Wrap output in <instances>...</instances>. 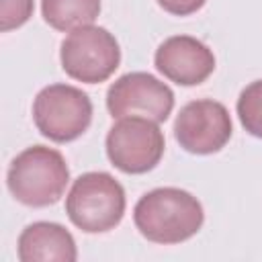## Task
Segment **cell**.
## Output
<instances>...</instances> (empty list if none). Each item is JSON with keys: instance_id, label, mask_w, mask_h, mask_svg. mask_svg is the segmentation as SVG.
<instances>
[{"instance_id": "cell-6", "label": "cell", "mask_w": 262, "mask_h": 262, "mask_svg": "<svg viewBox=\"0 0 262 262\" xmlns=\"http://www.w3.org/2000/svg\"><path fill=\"white\" fill-rule=\"evenodd\" d=\"M164 133L145 117H123L106 135V156L125 174H143L156 168L164 156Z\"/></svg>"}, {"instance_id": "cell-9", "label": "cell", "mask_w": 262, "mask_h": 262, "mask_svg": "<svg viewBox=\"0 0 262 262\" xmlns=\"http://www.w3.org/2000/svg\"><path fill=\"white\" fill-rule=\"evenodd\" d=\"M156 70L178 86L203 84L215 70L213 51L190 35H174L160 43L154 55Z\"/></svg>"}, {"instance_id": "cell-13", "label": "cell", "mask_w": 262, "mask_h": 262, "mask_svg": "<svg viewBox=\"0 0 262 262\" xmlns=\"http://www.w3.org/2000/svg\"><path fill=\"white\" fill-rule=\"evenodd\" d=\"M35 8V0H0V31L23 27Z\"/></svg>"}, {"instance_id": "cell-10", "label": "cell", "mask_w": 262, "mask_h": 262, "mask_svg": "<svg viewBox=\"0 0 262 262\" xmlns=\"http://www.w3.org/2000/svg\"><path fill=\"white\" fill-rule=\"evenodd\" d=\"M16 250L20 262H74L78 258L74 235L53 221L27 225L18 235Z\"/></svg>"}, {"instance_id": "cell-3", "label": "cell", "mask_w": 262, "mask_h": 262, "mask_svg": "<svg viewBox=\"0 0 262 262\" xmlns=\"http://www.w3.org/2000/svg\"><path fill=\"white\" fill-rule=\"evenodd\" d=\"M125 190L108 172L78 176L66 196L70 221L86 233H102L117 227L125 215Z\"/></svg>"}, {"instance_id": "cell-4", "label": "cell", "mask_w": 262, "mask_h": 262, "mask_svg": "<svg viewBox=\"0 0 262 262\" xmlns=\"http://www.w3.org/2000/svg\"><path fill=\"white\" fill-rule=\"evenodd\" d=\"M33 121L47 139L68 143L90 127L92 102L72 84H49L33 100Z\"/></svg>"}, {"instance_id": "cell-1", "label": "cell", "mask_w": 262, "mask_h": 262, "mask_svg": "<svg viewBox=\"0 0 262 262\" xmlns=\"http://www.w3.org/2000/svg\"><path fill=\"white\" fill-rule=\"evenodd\" d=\"M135 227L154 244H180L192 237L205 211L196 196L176 186H162L145 192L133 209Z\"/></svg>"}, {"instance_id": "cell-12", "label": "cell", "mask_w": 262, "mask_h": 262, "mask_svg": "<svg viewBox=\"0 0 262 262\" xmlns=\"http://www.w3.org/2000/svg\"><path fill=\"white\" fill-rule=\"evenodd\" d=\"M235 108H237L242 127L250 135L262 139V80L250 82L239 92Z\"/></svg>"}, {"instance_id": "cell-5", "label": "cell", "mask_w": 262, "mask_h": 262, "mask_svg": "<svg viewBox=\"0 0 262 262\" xmlns=\"http://www.w3.org/2000/svg\"><path fill=\"white\" fill-rule=\"evenodd\" d=\"M59 59L70 78L86 84H100L119 68L121 49L104 27L86 25L70 31L61 41Z\"/></svg>"}, {"instance_id": "cell-8", "label": "cell", "mask_w": 262, "mask_h": 262, "mask_svg": "<svg viewBox=\"0 0 262 262\" xmlns=\"http://www.w3.org/2000/svg\"><path fill=\"white\" fill-rule=\"evenodd\" d=\"M233 131L225 104L201 98L184 104L174 121V137L182 149L196 156L215 154L229 141Z\"/></svg>"}, {"instance_id": "cell-11", "label": "cell", "mask_w": 262, "mask_h": 262, "mask_svg": "<svg viewBox=\"0 0 262 262\" xmlns=\"http://www.w3.org/2000/svg\"><path fill=\"white\" fill-rule=\"evenodd\" d=\"M41 12L55 31H74L98 18L100 0H41Z\"/></svg>"}, {"instance_id": "cell-7", "label": "cell", "mask_w": 262, "mask_h": 262, "mask_svg": "<svg viewBox=\"0 0 262 262\" xmlns=\"http://www.w3.org/2000/svg\"><path fill=\"white\" fill-rule=\"evenodd\" d=\"M106 108L115 119L145 117L164 123L174 108V92L147 72H129L111 84Z\"/></svg>"}, {"instance_id": "cell-2", "label": "cell", "mask_w": 262, "mask_h": 262, "mask_svg": "<svg viewBox=\"0 0 262 262\" xmlns=\"http://www.w3.org/2000/svg\"><path fill=\"white\" fill-rule=\"evenodd\" d=\"M70 182L66 158L47 145L23 149L8 166L6 184L12 196L27 207H47L61 199Z\"/></svg>"}, {"instance_id": "cell-14", "label": "cell", "mask_w": 262, "mask_h": 262, "mask_svg": "<svg viewBox=\"0 0 262 262\" xmlns=\"http://www.w3.org/2000/svg\"><path fill=\"white\" fill-rule=\"evenodd\" d=\"M207 0H158V4L170 12V14H176V16H188L192 12H196L199 8H203Z\"/></svg>"}]
</instances>
